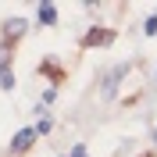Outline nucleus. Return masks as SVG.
<instances>
[{
	"mask_svg": "<svg viewBox=\"0 0 157 157\" xmlns=\"http://www.w3.org/2000/svg\"><path fill=\"white\" fill-rule=\"evenodd\" d=\"M68 157H86V147H82V143H78V147H75V150H71V154H68Z\"/></svg>",
	"mask_w": 157,
	"mask_h": 157,
	"instance_id": "9d476101",
	"label": "nucleus"
},
{
	"mask_svg": "<svg viewBox=\"0 0 157 157\" xmlns=\"http://www.w3.org/2000/svg\"><path fill=\"white\" fill-rule=\"evenodd\" d=\"M32 143H36V128H21L18 136L11 139V154H25Z\"/></svg>",
	"mask_w": 157,
	"mask_h": 157,
	"instance_id": "7ed1b4c3",
	"label": "nucleus"
},
{
	"mask_svg": "<svg viewBox=\"0 0 157 157\" xmlns=\"http://www.w3.org/2000/svg\"><path fill=\"white\" fill-rule=\"evenodd\" d=\"M107 43H114V32L111 29H89L82 36V47H107Z\"/></svg>",
	"mask_w": 157,
	"mask_h": 157,
	"instance_id": "f03ea898",
	"label": "nucleus"
},
{
	"mask_svg": "<svg viewBox=\"0 0 157 157\" xmlns=\"http://www.w3.org/2000/svg\"><path fill=\"white\" fill-rule=\"evenodd\" d=\"M39 21H43V25H57V7H54L50 0L39 4Z\"/></svg>",
	"mask_w": 157,
	"mask_h": 157,
	"instance_id": "20e7f679",
	"label": "nucleus"
},
{
	"mask_svg": "<svg viewBox=\"0 0 157 157\" xmlns=\"http://www.w3.org/2000/svg\"><path fill=\"white\" fill-rule=\"evenodd\" d=\"M143 32H147V36H154V32H157V14H154V18H147V21H143Z\"/></svg>",
	"mask_w": 157,
	"mask_h": 157,
	"instance_id": "0eeeda50",
	"label": "nucleus"
},
{
	"mask_svg": "<svg viewBox=\"0 0 157 157\" xmlns=\"http://www.w3.org/2000/svg\"><path fill=\"white\" fill-rule=\"evenodd\" d=\"M154 136H157V132H154Z\"/></svg>",
	"mask_w": 157,
	"mask_h": 157,
	"instance_id": "9b49d317",
	"label": "nucleus"
},
{
	"mask_svg": "<svg viewBox=\"0 0 157 157\" xmlns=\"http://www.w3.org/2000/svg\"><path fill=\"white\" fill-rule=\"evenodd\" d=\"M0 86H4V89H14V71H0Z\"/></svg>",
	"mask_w": 157,
	"mask_h": 157,
	"instance_id": "423d86ee",
	"label": "nucleus"
},
{
	"mask_svg": "<svg viewBox=\"0 0 157 157\" xmlns=\"http://www.w3.org/2000/svg\"><path fill=\"white\" fill-rule=\"evenodd\" d=\"M125 75H128V64H114V68L104 75V97H114V93H118V82H121Z\"/></svg>",
	"mask_w": 157,
	"mask_h": 157,
	"instance_id": "f257e3e1",
	"label": "nucleus"
},
{
	"mask_svg": "<svg viewBox=\"0 0 157 157\" xmlns=\"http://www.w3.org/2000/svg\"><path fill=\"white\" fill-rule=\"evenodd\" d=\"M50 132V118H39V125H36V136H47Z\"/></svg>",
	"mask_w": 157,
	"mask_h": 157,
	"instance_id": "6e6552de",
	"label": "nucleus"
},
{
	"mask_svg": "<svg viewBox=\"0 0 157 157\" xmlns=\"http://www.w3.org/2000/svg\"><path fill=\"white\" fill-rule=\"evenodd\" d=\"M7 54H11L7 47H0V71H7V68H4V64H7Z\"/></svg>",
	"mask_w": 157,
	"mask_h": 157,
	"instance_id": "1a4fd4ad",
	"label": "nucleus"
},
{
	"mask_svg": "<svg viewBox=\"0 0 157 157\" xmlns=\"http://www.w3.org/2000/svg\"><path fill=\"white\" fill-rule=\"evenodd\" d=\"M21 32H25V18H11L7 25H4V36L7 39H18Z\"/></svg>",
	"mask_w": 157,
	"mask_h": 157,
	"instance_id": "39448f33",
	"label": "nucleus"
}]
</instances>
